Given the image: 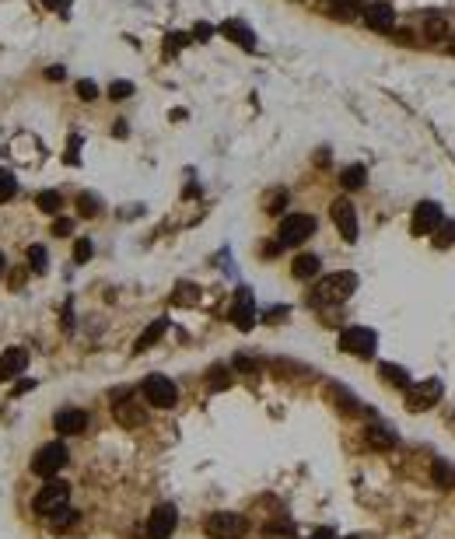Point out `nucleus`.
Returning a JSON list of instances; mask_svg holds the SVG:
<instances>
[{"label":"nucleus","mask_w":455,"mask_h":539,"mask_svg":"<svg viewBox=\"0 0 455 539\" xmlns=\"http://www.w3.org/2000/svg\"><path fill=\"white\" fill-rule=\"evenodd\" d=\"M354 291H358V273H351V270L329 273L312 287V305H344Z\"/></svg>","instance_id":"nucleus-1"},{"label":"nucleus","mask_w":455,"mask_h":539,"mask_svg":"<svg viewBox=\"0 0 455 539\" xmlns=\"http://www.w3.org/2000/svg\"><path fill=\"white\" fill-rule=\"evenodd\" d=\"M67 504H71V487H67L63 480H56V476H53V480L35 494V501H32V508H35L39 515H46V519L60 515Z\"/></svg>","instance_id":"nucleus-2"},{"label":"nucleus","mask_w":455,"mask_h":539,"mask_svg":"<svg viewBox=\"0 0 455 539\" xmlns=\"http://www.w3.org/2000/svg\"><path fill=\"white\" fill-rule=\"evenodd\" d=\"M340 351L351 354V358L368 361V358H375V351H378V337L368 326H347L340 333Z\"/></svg>","instance_id":"nucleus-3"},{"label":"nucleus","mask_w":455,"mask_h":539,"mask_svg":"<svg viewBox=\"0 0 455 539\" xmlns=\"http://www.w3.org/2000/svg\"><path fill=\"white\" fill-rule=\"evenodd\" d=\"M67 445L63 442H49V445H42V449L32 455V473L35 476H46V480H53L63 466H67Z\"/></svg>","instance_id":"nucleus-4"},{"label":"nucleus","mask_w":455,"mask_h":539,"mask_svg":"<svg viewBox=\"0 0 455 539\" xmlns=\"http://www.w3.org/2000/svg\"><path fill=\"white\" fill-rule=\"evenodd\" d=\"M315 235V217L312 214H287L280 221V231H277V242L287 249V246H301L305 238Z\"/></svg>","instance_id":"nucleus-5"},{"label":"nucleus","mask_w":455,"mask_h":539,"mask_svg":"<svg viewBox=\"0 0 455 539\" xmlns=\"http://www.w3.org/2000/svg\"><path fill=\"white\" fill-rule=\"evenodd\" d=\"M442 392H445L442 378H424V382H413V385L406 389V410H410V413H424V410H431V406L442 399Z\"/></svg>","instance_id":"nucleus-6"},{"label":"nucleus","mask_w":455,"mask_h":539,"mask_svg":"<svg viewBox=\"0 0 455 539\" xmlns=\"http://www.w3.org/2000/svg\"><path fill=\"white\" fill-rule=\"evenodd\" d=\"M203 529H207V536L210 539H242L245 536V529H249V522H245L242 515H235V511H214V515L203 522Z\"/></svg>","instance_id":"nucleus-7"},{"label":"nucleus","mask_w":455,"mask_h":539,"mask_svg":"<svg viewBox=\"0 0 455 539\" xmlns=\"http://www.w3.org/2000/svg\"><path fill=\"white\" fill-rule=\"evenodd\" d=\"M144 399H147L151 406H158V410H169V406H176L179 389H176V382L165 378V375H147V378H144Z\"/></svg>","instance_id":"nucleus-8"},{"label":"nucleus","mask_w":455,"mask_h":539,"mask_svg":"<svg viewBox=\"0 0 455 539\" xmlns=\"http://www.w3.org/2000/svg\"><path fill=\"white\" fill-rule=\"evenodd\" d=\"M329 214H333V224H336L340 238H344V242H358L361 228H358V210H354V203H351L347 196H340V200H333Z\"/></svg>","instance_id":"nucleus-9"},{"label":"nucleus","mask_w":455,"mask_h":539,"mask_svg":"<svg viewBox=\"0 0 455 539\" xmlns=\"http://www.w3.org/2000/svg\"><path fill=\"white\" fill-rule=\"evenodd\" d=\"M231 322L242 333H249L256 326V298H253L249 287H238L235 291V298H231Z\"/></svg>","instance_id":"nucleus-10"},{"label":"nucleus","mask_w":455,"mask_h":539,"mask_svg":"<svg viewBox=\"0 0 455 539\" xmlns=\"http://www.w3.org/2000/svg\"><path fill=\"white\" fill-rule=\"evenodd\" d=\"M445 221V210L435 203V200H420L417 207H413V235H435V228Z\"/></svg>","instance_id":"nucleus-11"},{"label":"nucleus","mask_w":455,"mask_h":539,"mask_svg":"<svg viewBox=\"0 0 455 539\" xmlns=\"http://www.w3.org/2000/svg\"><path fill=\"white\" fill-rule=\"evenodd\" d=\"M176 526H179V511L172 504H158L147 519V539H172Z\"/></svg>","instance_id":"nucleus-12"},{"label":"nucleus","mask_w":455,"mask_h":539,"mask_svg":"<svg viewBox=\"0 0 455 539\" xmlns=\"http://www.w3.org/2000/svg\"><path fill=\"white\" fill-rule=\"evenodd\" d=\"M112 399H116V410H112V413H116V420H119L123 428H140V424L147 420V410H144V406H140V403H137V399H133L126 389H123V392H116Z\"/></svg>","instance_id":"nucleus-13"},{"label":"nucleus","mask_w":455,"mask_h":539,"mask_svg":"<svg viewBox=\"0 0 455 539\" xmlns=\"http://www.w3.org/2000/svg\"><path fill=\"white\" fill-rule=\"evenodd\" d=\"M53 428H56V435H60V438L81 435V431L88 428V413H85V410H74V406H67V410H60V413L53 417Z\"/></svg>","instance_id":"nucleus-14"},{"label":"nucleus","mask_w":455,"mask_h":539,"mask_svg":"<svg viewBox=\"0 0 455 539\" xmlns=\"http://www.w3.org/2000/svg\"><path fill=\"white\" fill-rule=\"evenodd\" d=\"M364 21H368V28L371 32H392L396 28V11L389 7V4H368L364 7Z\"/></svg>","instance_id":"nucleus-15"},{"label":"nucleus","mask_w":455,"mask_h":539,"mask_svg":"<svg viewBox=\"0 0 455 539\" xmlns=\"http://www.w3.org/2000/svg\"><path fill=\"white\" fill-rule=\"evenodd\" d=\"M221 35H224V39H231L235 46L249 49V53L256 49V35H253V28H249L242 18H228V21L221 25Z\"/></svg>","instance_id":"nucleus-16"},{"label":"nucleus","mask_w":455,"mask_h":539,"mask_svg":"<svg viewBox=\"0 0 455 539\" xmlns=\"http://www.w3.org/2000/svg\"><path fill=\"white\" fill-rule=\"evenodd\" d=\"M25 368H28V354H25L21 347L4 351V354H0V385H4V382H11V378H18Z\"/></svg>","instance_id":"nucleus-17"},{"label":"nucleus","mask_w":455,"mask_h":539,"mask_svg":"<svg viewBox=\"0 0 455 539\" xmlns=\"http://www.w3.org/2000/svg\"><path fill=\"white\" fill-rule=\"evenodd\" d=\"M165 329H169V319H154L140 337H137V344H133V354H144V351H151L162 337H165Z\"/></svg>","instance_id":"nucleus-18"},{"label":"nucleus","mask_w":455,"mask_h":539,"mask_svg":"<svg viewBox=\"0 0 455 539\" xmlns=\"http://www.w3.org/2000/svg\"><path fill=\"white\" fill-rule=\"evenodd\" d=\"M326 396L336 403V410H340V413H361V410H364L361 403H358V396H354V392H347V389H344V385H336V382L326 389Z\"/></svg>","instance_id":"nucleus-19"},{"label":"nucleus","mask_w":455,"mask_h":539,"mask_svg":"<svg viewBox=\"0 0 455 539\" xmlns=\"http://www.w3.org/2000/svg\"><path fill=\"white\" fill-rule=\"evenodd\" d=\"M319 270H322V260H319L315 253H301V256L291 263V273H294L298 280H312Z\"/></svg>","instance_id":"nucleus-20"},{"label":"nucleus","mask_w":455,"mask_h":539,"mask_svg":"<svg viewBox=\"0 0 455 539\" xmlns=\"http://www.w3.org/2000/svg\"><path fill=\"white\" fill-rule=\"evenodd\" d=\"M364 438H368L371 449H392V445H396V431L385 428V424H371V428L364 431Z\"/></svg>","instance_id":"nucleus-21"},{"label":"nucleus","mask_w":455,"mask_h":539,"mask_svg":"<svg viewBox=\"0 0 455 539\" xmlns=\"http://www.w3.org/2000/svg\"><path fill=\"white\" fill-rule=\"evenodd\" d=\"M364 182H368V172H364L361 165H347V169L340 172V186H344L347 193H358V189H364Z\"/></svg>","instance_id":"nucleus-22"},{"label":"nucleus","mask_w":455,"mask_h":539,"mask_svg":"<svg viewBox=\"0 0 455 539\" xmlns=\"http://www.w3.org/2000/svg\"><path fill=\"white\" fill-rule=\"evenodd\" d=\"M378 375H382L389 385H396V389H410V375H406V368H399V364H378Z\"/></svg>","instance_id":"nucleus-23"},{"label":"nucleus","mask_w":455,"mask_h":539,"mask_svg":"<svg viewBox=\"0 0 455 539\" xmlns=\"http://www.w3.org/2000/svg\"><path fill=\"white\" fill-rule=\"evenodd\" d=\"M35 207H39L42 214H60V210H63V196H60L56 189H42V193L35 196Z\"/></svg>","instance_id":"nucleus-24"},{"label":"nucleus","mask_w":455,"mask_h":539,"mask_svg":"<svg viewBox=\"0 0 455 539\" xmlns=\"http://www.w3.org/2000/svg\"><path fill=\"white\" fill-rule=\"evenodd\" d=\"M455 246V221H442L438 228H435V249H452Z\"/></svg>","instance_id":"nucleus-25"},{"label":"nucleus","mask_w":455,"mask_h":539,"mask_svg":"<svg viewBox=\"0 0 455 539\" xmlns=\"http://www.w3.org/2000/svg\"><path fill=\"white\" fill-rule=\"evenodd\" d=\"M78 214L81 217H98L102 214V200L95 193H78Z\"/></svg>","instance_id":"nucleus-26"},{"label":"nucleus","mask_w":455,"mask_h":539,"mask_svg":"<svg viewBox=\"0 0 455 539\" xmlns=\"http://www.w3.org/2000/svg\"><path fill=\"white\" fill-rule=\"evenodd\" d=\"M435 483L445 487V490H452L455 487V466L452 462H442V459L435 462Z\"/></svg>","instance_id":"nucleus-27"},{"label":"nucleus","mask_w":455,"mask_h":539,"mask_svg":"<svg viewBox=\"0 0 455 539\" xmlns=\"http://www.w3.org/2000/svg\"><path fill=\"white\" fill-rule=\"evenodd\" d=\"M14 193H18V179H14V172H11V169H0V203H7Z\"/></svg>","instance_id":"nucleus-28"},{"label":"nucleus","mask_w":455,"mask_h":539,"mask_svg":"<svg viewBox=\"0 0 455 539\" xmlns=\"http://www.w3.org/2000/svg\"><path fill=\"white\" fill-rule=\"evenodd\" d=\"M207 382H210L214 392H221V389L231 385V375H228V368H210V371H207Z\"/></svg>","instance_id":"nucleus-29"},{"label":"nucleus","mask_w":455,"mask_h":539,"mask_svg":"<svg viewBox=\"0 0 455 539\" xmlns=\"http://www.w3.org/2000/svg\"><path fill=\"white\" fill-rule=\"evenodd\" d=\"M46 263H49V253H46L42 246H32V249H28V270H32V273H42Z\"/></svg>","instance_id":"nucleus-30"},{"label":"nucleus","mask_w":455,"mask_h":539,"mask_svg":"<svg viewBox=\"0 0 455 539\" xmlns=\"http://www.w3.org/2000/svg\"><path fill=\"white\" fill-rule=\"evenodd\" d=\"M189 42H193V35H186V32H172V35L165 39V53H169V56H176L179 49H186V46H189Z\"/></svg>","instance_id":"nucleus-31"},{"label":"nucleus","mask_w":455,"mask_h":539,"mask_svg":"<svg viewBox=\"0 0 455 539\" xmlns=\"http://www.w3.org/2000/svg\"><path fill=\"white\" fill-rule=\"evenodd\" d=\"M196 298H200V287H196V284H179L172 301H179V305H193Z\"/></svg>","instance_id":"nucleus-32"},{"label":"nucleus","mask_w":455,"mask_h":539,"mask_svg":"<svg viewBox=\"0 0 455 539\" xmlns=\"http://www.w3.org/2000/svg\"><path fill=\"white\" fill-rule=\"evenodd\" d=\"M91 256H95L91 238H78V242H74V263H88Z\"/></svg>","instance_id":"nucleus-33"},{"label":"nucleus","mask_w":455,"mask_h":539,"mask_svg":"<svg viewBox=\"0 0 455 539\" xmlns=\"http://www.w3.org/2000/svg\"><path fill=\"white\" fill-rule=\"evenodd\" d=\"M235 371H242V375H256V371H260V361L249 358V354H235Z\"/></svg>","instance_id":"nucleus-34"},{"label":"nucleus","mask_w":455,"mask_h":539,"mask_svg":"<svg viewBox=\"0 0 455 539\" xmlns=\"http://www.w3.org/2000/svg\"><path fill=\"white\" fill-rule=\"evenodd\" d=\"M130 95H133V85H130V81H112V85H109V98H112V102H123V98H130Z\"/></svg>","instance_id":"nucleus-35"},{"label":"nucleus","mask_w":455,"mask_h":539,"mask_svg":"<svg viewBox=\"0 0 455 539\" xmlns=\"http://www.w3.org/2000/svg\"><path fill=\"white\" fill-rule=\"evenodd\" d=\"M333 14H336V21H351V18L358 14V4H347V0H336V4H333Z\"/></svg>","instance_id":"nucleus-36"},{"label":"nucleus","mask_w":455,"mask_h":539,"mask_svg":"<svg viewBox=\"0 0 455 539\" xmlns=\"http://www.w3.org/2000/svg\"><path fill=\"white\" fill-rule=\"evenodd\" d=\"M98 95H102V91H98V85H95V81H88V78H85V81H78V98H81V102H95Z\"/></svg>","instance_id":"nucleus-37"},{"label":"nucleus","mask_w":455,"mask_h":539,"mask_svg":"<svg viewBox=\"0 0 455 539\" xmlns=\"http://www.w3.org/2000/svg\"><path fill=\"white\" fill-rule=\"evenodd\" d=\"M71 231H74V221H67V217H56V221H53V235H56V238H67Z\"/></svg>","instance_id":"nucleus-38"},{"label":"nucleus","mask_w":455,"mask_h":539,"mask_svg":"<svg viewBox=\"0 0 455 539\" xmlns=\"http://www.w3.org/2000/svg\"><path fill=\"white\" fill-rule=\"evenodd\" d=\"M78 155H81V137L74 133V137H71V147H67V158H63V162H71V165H78V162H81Z\"/></svg>","instance_id":"nucleus-39"},{"label":"nucleus","mask_w":455,"mask_h":539,"mask_svg":"<svg viewBox=\"0 0 455 539\" xmlns=\"http://www.w3.org/2000/svg\"><path fill=\"white\" fill-rule=\"evenodd\" d=\"M210 35H214V25H207V21H200V25L193 28V39H196V42H207Z\"/></svg>","instance_id":"nucleus-40"},{"label":"nucleus","mask_w":455,"mask_h":539,"mask_svg":"<svg viewBox=\"0 0 455 539\" xmlns=\"http://www.w3.org/2000/svg\"><path fill=\"white\" fill-rule=\"evenodd\" d=\"M284 203H287V193L280 189V193H273V196H270V203H267V210H270V214H280V210H284Z\"/></svg>","instance_id":"nucleus-41"},{"label":"nucleus","mask_w":455,"mask_h":539,"mask_svg":"<svg viewBox=\"0 0 455 539\" xmlns=\"http://www.w3.org/2000/svg\"><path fill=\"white\" fill-rule=\"evenodd\" d=\"M42 4H46V7H53L56 14H63V18L71 14V4H67V0H42Z\"/></svg>","instance_id":"nucleus-42"},{"label":"nucleus","mask_w":455,"mask_h":539,"mask_svg":"<svg viewBox=\"0 0 455 539\" xmlns=\"http://www.w3.org/2000/svg\"><path fill=\"white\" fill-rule=\"evenodd\" d=\"M46 78H49V81H63V78H67V71H63V67H49V71H46Z\"/></svg>","instance_id":"nucleus-43"},{"label":"nucleus","mask_w":455,"mask_h":539,"mask_svg":"<svg viewBox=\"0 0 455 539\" xmlns=\"http://www.w3.org/2000/svg\"><path fill=\"white\" fill-rule=\"evenodd\" d=\"M32 385H35V382H32V378H21V382H18V385H14V396H21V392H28V389H32Z\"/></svg>","instance_id":"nucleus-44"},{"label":"nucleus","mask_w":455,"mask_h":539,"mask_svg":"<svg viewBox=\"0 0 455 539\" xmlns=\"http://www.w3.org/2000/svg\"><path fill=\"white\" fill-rule=\"evenodd\" d=\"M308 539H333V529H319V533H312Z\"/></svg>","instance_id":"nucleus-45"},{"label":"nucleus","mask_w":455,"mask_h":539,"mask_svg":"<svg viewBox=\"0 0 455 539\" xmlns=\"http://www.w3.org/2000/svg\"><path fill=\"white\" fill-rule=\"evenodd\" d=\"M21 284H25V273H21V270H18V273H14V277H11V287H21Z\"/></svg>","instance_id":"nucleus-46"},{"label":"nucleus","mask_w":455,"mask_h":539,"mask_svg":"<svg viewBox=\"0 0 455 539\" xmlns=\"http://www.w3.org/2000/svg\"><path fill=\"white\" fill-rule=\"evenodd\" d=\"M4 270H7V260H4V253H0V277H4Z\"/></svg>","instance_id":"nucleus-47"},{"label":"nucleus","mask_w":455,"mask_h":539,"mask_svg":"<svg viewBox=\"0 0 455 539\" xmlns=\"http://www.w3.org/2000/svg\"><path fill=\"white\" fill-rule=\"evenodd\" d=\"M452 53H455V39H452Z\"/></svg>","instance_id":"nucleus-48"},{"label":"nucleus","mask_w":455,"mask_h":539,"mask_svg":"<svg viewBox=\"0 0 455 539\" xmlns=\"http://www.w3.org/2000/svg\"><path fill=\"white\" fill-rule=\"evenodd\" d=\"M344 539H358V536H344Z\"/></svg>","instance_id":"nucleus-49"}]
</instances>
